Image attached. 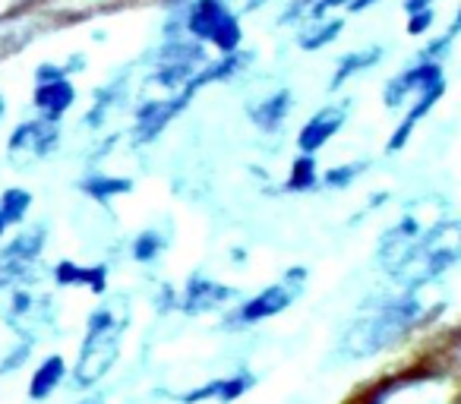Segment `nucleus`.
Masks as SVG:
<instances>
[{"mask_svg":"<svg viewBox=\"0 0 461 404\" xmlns=\"http://www.w3.org/2000/svg\"><path fill=\"white\" fill-rule=\"evenodd\" d=\"M186 32L196 41H212L221 54H234L240 48L238 16L221 0H193L186 10Z\"/></svg>","mask_w":461,"mask_h":404,"instance_id":"nucleus-4","label":"nucleus"},{"mask_svg":"<svg viewBox=\"0 0 461 404\" xmlns=\"http://www.w3.org/2000/svg\"><path fill=\"white\" fill-rule=\"evenodd\" d=\"M373 404H439V391L433 379H402L385 385Z\"/></svg>","mask_w":461,"mask_h":404,"instance_id":"nucleus-11","label":"nucleus"},{"mask_svg":"<svg viewBox=\"0 0 461 404\" xmlns=\"http://www.w3.org/2000/svg\"><path fill=\"white\" fill-rule=\"evenodd\" d=\"M58 142H60V130L54 121H45V117L41 121H26L10 136L7 158L14 167H32L39 161H45L58 148Z\"/></svg>","mask_w":461,"mask_h":404,"instance_id":"nucleus-5","label":"nucleus"},{"mask_svg":"<svg viewBox=\"0 0 461 404\" xmlns=\"http://www.w3.org/2000/svg\"><path fill=\"white\" fill-rule=\"evenodd\" d=\"M7 231V221H4V215H0V234Z\"/></svg>","mask_w":461,"mask_h":404,"instance_id":"nucleus-29","label":"nucleus"},{"mask_svg":"<svg viewBox=\"0 0 461 404\" xmlns=\"http://www.w3.org/2000/svg\"><path fill=\"white\" fill-rule=\"evenodd\" d=\"M291 108H294V95H291V89H278L276 95H269V98H263L259 104H253L250 117H253V123H257L259 130H266V133H276V130L288 121Z\"/></svg>","mask_w":461,"mask_h":404,"instance_id":"nucleus-13","label":"nucleus"},{"mask_svg":"<svg viewBox=\"0 0 461 404\" xmlns=\"http://www.w3.org/2000/svg\"><path fill=\"white\" fill-rule=\"evenodd\" d=\"M158 253H161L158 231H142L140 238L133 240V259L136 263H152V259H158Z\"/></svg>","mask_w":461,"mask_h":404,"instance_id":"nucleus-22","label":"nucleus"},{"mask_svg":"<svg viewBox=\"0 0 461 404\" xmlns=\"http://www.w3.org/2000/svg\"><path fill=\"white\" fill-rule=\"evenodd\" d=\"M301 284H303V269L288 272V278H285V282L272 284V288H266L263 294H257L253 301H247L244 307L238 310V322L250 326V322L269 319V316L282 313L285 307H291V301L297 297Z\"/></svg>","mask_w":461,"mask_h":404,"instance_id":"nucleus-7","label":"nucleus"},{"mask_svg":"<svg viewBox=\"0 0 461 404\" xmlns=\"http://www.w3.org/2000/svg\"><path fill=\"white\" fill-rule=\"evenodd\" d=\"M345 114H348V104H329V108H322L316 117H310L307 127H303L301 136H297V148H301V155L320 152V148L341 130Z\"/></svg>","mask_w":461,"mask_h":404,"instance_id":"nucleus-8","label":"nucleus"},{"mask_svg":"<svg viewBox=\"0 0 461 404\" xmlns=\"http://www.w3.org/2000/svg\"><path fill=\"white\" fill-rule=\"evenodd\" d=\"M458 253H461L458 225H455V221H442V225H433L420 240H414V244L408 247V253H404L402 263L392 269V275L408 284L433 282L448 265H455Z\"/></svg>","mask_w":461,"mask_h":404,"instance_id":"nucleus-2","label":"nucleus"},{"mask_svg":"<svg viewBox=\"0 0 461 404\" xmlns=\"http://www.w3.org/2000/svg\"><path fill=\"white\" fill-rule=\"evenodd\" d=\"M379 54H383V48H366V51H351L345 54V58L339 60V70H335L332 83H329V89H339L345 79H351L357 70H366V67H373L379 60Z\"/></svg>","mask_w":461,"mask_h":404,"instance_id":"nucleus-16","label":"nucleus"},{"mask_svg":"<svg viewBox=\"0 0 461 404\" xmlns=\"http://www.w3.org/2000/svg\"><path fill=\"white\" fill-rule=\"evenodd\" d=\"M60 379H64V360L48 357L45 364L35 370L32 385H29V395H32V398H48L60 385Z\"/></svg>","mask_w":461,"mask_h":404,"instance_id":"nucleus-17","label":"nucleus"},{"mask_svg":"<svg viewBox=\"0 0 461 404\" xmlns=\"http://www.w3.org/2000/svg\"><path fill=\"white\" fill-rule=\"evenodd\" d=\"M73 102H77V89H73V83L67 76L39 83V89H35V108L45 114V121L58 123L73 108Z\"/></svg>","mask_w":461,"mask_h":404,"instance_id":"nucleus-12","label":"nucleus"},{"mask_svg":"<svg viewBox=\"0 0 461 404\" xmlns=\"http://www.w3.org/2000/svg\"><path fill=\"white\" fill-rule=\"evenodd\" d=\"M29 202H32V196L26 190H7L0 196V215H4V221L7 225H20L29 212Z\"/></svg>","mask_w":461,"mask_h":404,"instance_id":"nucleus-21","label":"nucleus"},{"mask_svg":"<svg viewBox=\"0 0 461 404\" xmlns=\"http://www.w3.org/2000/svg\"><path fill=\"white\" fill-rule=\"evenodd\" d=\"M123 338V322L114 316V310H98L89 319V332H86L83 351H79L77 364V385H92L114 366L117 351H121Z\"/></svg>","mask_w":461,"mask_h":404,"instance_id":"nucleus-3","label":"nucleus"},{"mask_svg":"<svg viewBox=\"0 0 461 404\" xmlns=\"http://www.w3.org/2000/svg\"><path fill=\"white\" fill-rule=\"evenodd\" d=\"M247 385H250V376L218 379V382H212V398H218V401H234L238 395H244Z\"/></svg>","mask_w":461,"mask_h":404,"instance_id":"nucleus-23","label":"nucleus"},{"mask_svg":"<svg viewBox=\"0 0 461 404\" xmlns=\"http://www.w3.org/2000/svg\"><path fill=\"white\" fill-rule=\"evenodd\" d=\"M429 4H433V0H408L404 10H408V13H417V10H429Z\"/></svg>","mask_w":461,"mask_h":404,"instance_id":"nucleus-27","label":"nucleus"},{"mask_svg":"<svg viewBox=\"0 0 461 404\" xmlns=\"http://www.w3.org/2000/svg\"><path fill=\"white\" fill-rule=\"evenodd\" d=\"M436 83H442V67L439 64H417V67H411V70L392 76V83L385 85L383 98L389 108H398V104L408 102L411 92H423Z\"/></svg>","mask_w":461,"mask_h":404,"instance_id":"nucleus-9","label":"nucleus"},{"mask_svg":"<svg viewBox=\"0 0 461 404\" xmlns=\"http://www.w3.org/2000/svg\"><path fill=\"white\" fill-rule=\"evenodd\" d=\"M316 186V158L313 155H297L294 165H291V177L285 180V190L303 193Z\"/></svg>","mask_w":461,"mask_h":404,"instance_id":"nucleus-20","label":"nucleus"},{"mask_svg":"<svg viewBox=\"0 0 461 404\" xmlns=\"http://www.w3.org/2000/svg\"><path fill=\"white\" fill-rule=\"evenodd\" d=\"M234 291L218 284L215 278H203V275H193L184 288V297H180V307L184 313H205V310H215L221 307L224 301H230Z\"/></svg>","mask_w":461,"mask_h":404,"instance_id":"nucleus-10","label":"nucleus"},{"mask_svg":"<svg viewBox=\"0 0 461 404\" xmlns=\"http://www.w3.org/2000/svg\"><path fill=\"white\" fill-rule=\"evenodd\" d=\"M442 89H446V83H436V85H429V89H423V92H420V98H417V104L408 111V114H404V121H402V127H398V133L392 136V152L404 146V139H408V136H411V130H414V123L420 121V117L427 114V111L433 108L436 102H439Z\"/></svg>","mask_w":461,"mask_h":404,"instance_id":"nucleus-14","label":"nucleus"},{"mask_svg":"<svg viewBox=\"0 0 461 404\" xmlns=\"http://www.w3.org/2000/svg\"><path fill=\"white\" fill-rule=\"evenodd\" d=\"M54 278L58 284H89L92 291H104V269L95 265V269H79L73 263H60L54 269Z\"/></svg>","mask_w":461,"mask_h":404,"instance_id":"nucleus-18","label":"nucleus"},{"mask_svg":"<svg viewBox=\"0 0 461 404\" xmlns=\"http://www.w3.org/2000/svg\"><path fill=\"white\" fill-rule=\"evenodd\" d=\"M60 76H64V70H60V67H51V64H41L39 73H35L39 83H51V79H60Z\"/></svg>","mask_w":461,"mask_h":404,"instance_id":"nucleus-26","label":"nucleus"},{"mask_svg":"<svg viewBox=\"0 0 461 404\" xmlns=\"http://www.w3.org/2000/svg\"><path fill=\"white\" fill-rule=\"evenodd\" d=\"M79 186H83V190L89 193L92 199H98V202H108V199H114V196H121V193L133 190V180L108 177V174H92V177H86Z\"/></svg>","mask_w":461,"mask_h":404,"instance_id":"nucleus-15","label":"nucleus"},{"mask_svg":"<svg viewBox=\"0 0 461 404\" xmlns=\"http://www.w3.org/2000/svg\"><path fill=\"white\" fill-rule=\"evenodd\" d=\"M429 22H433V10H417V13H411L408 32L411 35H423L429 29Z\"/></svg>","mask_w":461,"mask_h":404,"instance_id":"nucleus-25","label":"nucleus"},{"mask_svg":"<svg viewBox=\"0 0 461 404\" xmlns=\"http://www.w3.org/2000/svg\"><path fill=\"white\" fill-rule=\"evenodd\" d=\"M433 291V282H414L398 297H385L379 303H370L357 313L354 326L345 335V347L354 357H366L383 347L395 345L402 335H408L414 326H420L433 310H439V301Z\"/></svg>","mask_w":461,"mask_h":404,"instance_id":"nucleus-1","label":"nucleus"},{"mask_svg":"<svg viewBox=\"0 0 461 404\" xmlns=\"http://www.w3.org/2000/svg\"><path fill=\"white\" fill-rule=\"evenodd\" d=\"M307 26L310 29L297 41H301L303 51H320V48L332 45V41L339 39L345 22H341V20H326V22H307Z\"/></svg>","mask_w":461,"mask_h":404,"instance_id":"nucleus-19","label":"nucleus"},{"mask_svg":"<svg viewBox=\"0 0 461 404\" xmlns=\"http://www.w3.org/2000/svg\"><path fill=\"white\" fill-rule=\"evenodd\" d=\"M83 404H98V401H83Z\"/></svg>","mask_w":461,"mask_h":404,"instance_id":"nucleus-30","label":"nucleus"},{"mask_svg":"<svg viewBox=\"0 0 461 404\" xmlns=\"http://www.w3.org/2000/svg\"><path fill=\"white\" fill-rule=\"evenodd\" d=\"M360 171H364V165H357V161H354V165H345V167H332L322 184L332 186V190H345V186L354 184V177H357Z\"/></svg>","mask_w":461,"mask_h":404,"instance_id":"nucleus-24","label":"nucleus"},{"mask_svg":"<svg viewBox=\"0 0 461 404\" xmlns=\"http://www.w3.org/2000/svg\"><path fill=\"white\" fill-rule=\"evenodd\" d=\"M373 4H379V0H351L348 7H351V10H366V7H373Z\"/></svg>","mask_w":461,"mask_h":404,"instance_id":"nucleus-28","label":"nucleus"},{"mask_svg":"<svg viewBox=\"0 0 461 404\" xmlns=\"http://www.w3.org/2000/svg\"><path fill=\"white\" fill-rule=\"evenodd\" d=\"M45 247V228H29L16 240H10L0 250V288H7L14 282H23L32 269V263L41 256Z\"/></svg>","mask_w":461,"mask_h":404,"instance_id":"nucleus-6","label":"nucleus"}]
</instances>
